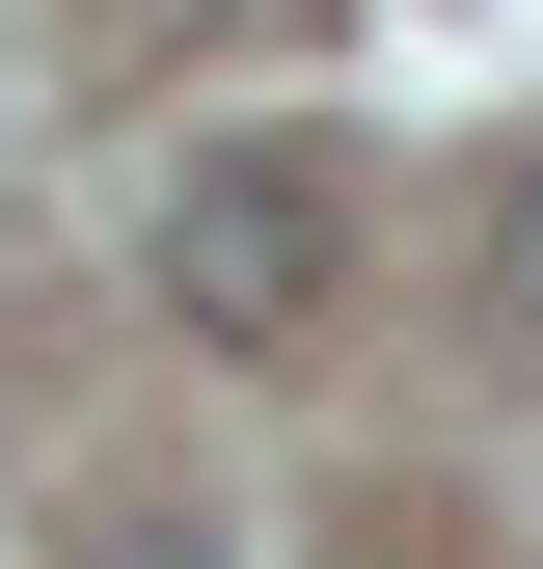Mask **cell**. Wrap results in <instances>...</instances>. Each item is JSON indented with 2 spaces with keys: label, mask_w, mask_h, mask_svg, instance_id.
Masks as SVG:
<instances>
[{
  "label": "cell",
  "mask_w": 543,
  "mask_h": 569,
  "mask_svg": "<svg viewBox=\"0 0 543 569\" xmlns=\"http://www.w3.org/2000/svg\"><path fill=\"white\" fill-rule=\"evenodd\" d=\"M326 271H354L326 163H190V190H164V326H190V352H299Z\"/></svg>",
  "instance_id": "cell-1"
},
{
  "label": "cell",
  "mask_w": 543,
  "mask_h": 569,
  "mask_svg": "<svg viewBox=\"0 0 543 569\" xmlns=\"http://www.w3.org/2000/svg\"><path fill=\"white\" fill-rule=\"evenodd\" d=\"M490 271H516V326H543V163H516V218H490Z\"/></svg>",
  "instance_id": "cell-2"
},
{
  "label": "cell",
  "mask_w": 543,
  "mask_h": 569,
  "mask_svg": "<svg viewBox=\"0 0 543 569\" xmlns=\"http://www.w3.org/2000/svg\"><path fill=\"white\" fill-rule=\"evenodd\" d=\"M109 569H218V542H109Z\"/></svg>",
  "instance_id": "cell-3"
},
{
  "label": "cell",
  "mask_w": 543,
  "mask_h": 569,
  "mask_svg": "<svg viewBox=\"0 0 543 569\" xmlns=\"http://www.w3.org/2000/svg\"><path fill=\"white\" fill-rule=\"evenodd\" d=\"M190 28H245V0H190Z\"/></svg>",
  "instance_id": "cell-4"
}]
</instances>
